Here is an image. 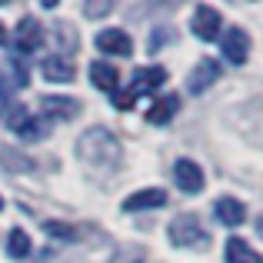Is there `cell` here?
<instances>
[{
  "label": "cell",
  "mask_w": 263,
  "mask_h": 263,
  "mask_svg": "<svg viewBox=\"0 0 263 263\" xmlns=\"http://www.w3.org/2000/svg\"><path fill=\"white\" fill-rule=\"evenodd\" d=\"M77 157L93 170H114L120 167V140L107 127H90L77 140Z\"/></svg>",
  "instance_id": "obj_1"
},
{
  "label": "cell",
  "mask_w": 263,
  "mask_h": 263,
  "mask_svg": "<svg viewBox=\"0 0 263 263\" xmlns=\"http://www.w3.org/2000/svg\"><path fill=\"white\" fill-rule=\"evenodd\" d=\"M163 84H167V70H163V67H140V70L134 73V80H130V87L114 93V107L117 110H130L137 103V97L154 93V90H160Z\"/></svg>",
  "instance_id": "obj_2"
},
{
  "label": "cell",
  "mask_w": 263,
  "mask_h": 263,
  "mask_svg": "<svg viewBox=\"0 0 263 263\" xmlns=\"http://www.w3.org/2000/svg\"><path fill=\"white\" fill-rule=\"evenodd\" d=\"M167 237H170V243H174V247H180V250L210 243V233L203 230V223H200L197 213H180V217H174V220H170V227H167Z\"/></svg>",
  "instance_id": "obj_3"
},
{
  "label": "cell",
  "mask_w": 263,
  "mask_h": 263,
  "mask_svg": "<svg viewBox=\"0 0 263 263\" xmlns=\"http://www.w3.org/2000/svg\"><path fill=\"white\" fill-rule=\"evenodd\" d=\"M10 134H17L20 140H44V137H50V120L47 117H30L24 107L13 110L10 114Z\"/></svg>",
  "instance_id": "obj_4"
},
{
  "label": "cell",
  "mask_w": 263,
  "mask_h": 263,
  "mask_svg": "<svg viewBox=\"0 0 263 263\" xmlns=\"http://www.w3.org/2000/svg\"><path fill=\"white\" fill-rule=\"evenodd\" d=\"M220 53H223V60H230L233 67L247 64V57H250V37H247L243 27H227V30L220 33Z\"/></svg>",
  "instance_id": "obj_5"
},
{
  "label": "cell",
  "mask_w": 263,
  "mask_h": 263,
  "mask_svg": "<svg viewBox=\"0 0 263 263\" xmlns=\"http://www.w3.org/2000/svg\"><path fill=\"white\" fill-rule=\"evenodd\" d=\"M220 24H223L220 10H217V7H206V4H200L197 10H193V17H190L193 37H197V40H206V44L220 37Z\"/></svg>",
  "instance_id": "obj_6"
},
{
  "label": "cell",
  "mask_w": 263,
  "mask_h": 263,
  "mask_svg": "<svg viewBox=\"0 0 263 263\" xmlns=\"http://www.w3.org/2000/svg\"><path fill=\"white\" fill-rule=\"evenodd\" d=\"M44 40H47V33H44V24L37 17H20L17 20V30H13V47L17 50L33 53V50H40Z\"/></svg>",
  "instance_id": "obj_7"
},
{
  "label": "cell",
  "mask_w": 263,
  "mask_h": 263,
  "mask_svg": "<svg viewBox=\"0 0 263 263\" xmlns=\"http://www.w3.org/2000/svg\"><path fill=\"white\" fill-rule=\"evenodd\" d=\"M93 44H97L100 53H110V57H130V50H134L130 33L120 30V27H107V30H100Z\"/></svg>",
  "instance_id": "obj_8"
},
{
  "label": "cell",
  "mask_w": 263,
  "mask_h": 263,
  "mask_svg": "<svg viewBox=\"0 0 263 263\" xmlns=\"http://www.w3.org/2000/svg\"><path fill=\"white\" fill-rule=\"evenodd\" d=\"M217 80H220V60L203 57V60H197V67H193L190 77H186V90H190V93H203V90L213 87Z\"/></svg>",
  "instance_id": "obj_9"
},
{
  "label": "cell",
  "mask_w": 263,
  "mask_h": 263,
  "mask_svg": "<svg viewBox=\"0 0 263 263\" xmlns=\"http://www.w3.org/2000/svg\"><path fill=\"white\" fill-rule=\"evenodd\" d=\"M174 183L180 186V193H200L206 186V177H203V170H200V163L177 160L174 163Z\"/></svg>",
  "instance_id": "obj_10"
},
{
  "label": "cell",
  "mask_w": 263,
  "mask_h": 263,
  "mask_svg": "<svg viewBox=\"0 0 263 263\" xmlns=\"http://www.w3.org/2000/svg\"><path fill=\"white\" fill-rule=\"evenodd\" d=\"M40 110H44L47 120H73L84 107H80V100H73V97L50 93V97H40Z\"/></svg>",
  "instance_id": "obj_11"
},
{
  "label": "cell",
  "mask_w": 263,
  "mask_h": 263,
  "mask_svg": "<svg viewBox=\"0 0 263 263\" xmlns=\"http://www.w3.org/2000/svg\"><path fill=\"white\" fill-rule=\"evenodd\" d=\"M167 203V190L163 186H147V190H137L123 200V213H137V210H160Z\"/></svg>",
  "instance_id": "obj_12"
},
{
  "label": "cell",
  "mask_w": 263,
  "mask_h": 263,
  "mask_svg": "<svg viewBox=\"0 0 263 263\" xmlns=\"http://www.w3.org/2000/svg\"><path fill=\"white\" fill-rule=\"evenodd\" d=\"M40 70H44V80H50V84H70V80L77 77L73 60L64 57V53H50V57L40 64Z\"/></svg>",
  "instance_id": "obj_13"
},
{
  "label": "cell",
  "mask_w": 263,
  "mask_h": 263,
  "mask_svg": "<svg viewBox=\"0 0 263 263\" xmlns=\"http://www.w3.org/2000/svg\"><path fill=\"white\" fill-rule=\"evenodd\" d=\"M180 110V93H163L154 100V107L147 110V123H154V127H167L170 120L177 117Z\"/></svg>",
  "instance_id": "obj_14"
},
{
  "label": "cell",
  "mask_w": 263,
  "mask_h": 263,
  "mask_svg": "<svg viewBox=\"0 0 263 263\" xmlns=\"http://www.w3.org/2000/svg\"><path fill=\"white\" fill-rule=\"evenodd\" d=\"M213 213H217V220H220L223 227H230V230H233V227H240V223L247 220V206L240 203L237 197H220L217 203H213Z\"/></svg>",
  "instance_id": "obj_15"
},
{
  "label": "cell",
  "mask_w": 263,
  "mask_h": 263,
  "mask_svg": "<svg viewBox=\"0 0 263 263\" xmlns=\"http://www.w3.org/2000/svg\"><path fill=\"white\" fill-rule=\"evenodd\" d=\"M90 84L103 93H117V84H120V70L114 64H103V60H93L90 64Z\"/></svg>",
  "instance_id": "obj_16"
},
{
  "label": "cell",
  "mask_w": 263,
  "mask_h": 263,
  "mask_svg": "<svg viewBox=\"0 0 263 263\" xmlns=\"http://www.w3.org/2000/svg\"><path fill=\"white\" fill-rule=\"evenodd\" d=\"M223 253H227V263H263V257L243 237H230L227 247H223Z\"/></svg>",
  "instance_id": "obj_17"
},
{
  "label": "cell",
  "mask_w": 263,
  "mask_h": 263,
  "mask_svg": "<svg viewBox=\"0 0 263 263\" xmlns=\"http://www.w3.org/2000/svg\"><path fill=\"white\" fill-rule=\"evenodd\" d=\"M27 84H30V77H27V70L24 67H17V64H10L4 70V77H0V100H10V93H17V90H24Z\"/></svg>",
  "instance_id": "obj_18"
},
{
  "label": "cell",
  "mask_w": 263,
  "mask_h": 263,
  "mask_svg": "<svg viewBox=\"0 0 263 263\" xmlns=\"http://www.w3.org/2000/svg\"><path fill=\"white\" fill-rule=\"evenodd\" d=\"M7 257L13 260H27L30 257V237H27V230H10V237H7Z\"/></svg>",
  "instance_id": "obj_19"
},
{
  "label": "cell",
  "mask_w": 263,
  "mask_h": 263,
  "mask_svg": "<svg viewBox=\"0 0 263 263\" xmlns=\"http://www.w3.org/2000/svg\"><path fill=\"white\" fill-rule=\"evenodd\" d=\"M44 233H47V237H53V240H64V243H73V240L80 237L77 227H73V223H64V220H47V223H44Z\"/></svg>",
  "instance_id": "obj_20"
},
{
  "label": "cell",
  "mask_w": 263,
  "mask_h": 263,
  "mask_svg": "<svg viewBox=\"0 0 263 263\" xmlns=\"http://www.w3.org/2000/svg\"><path fill=\"white\" fill-rule=\"evenodd\" d=\"M0 160H4L10 170H30V167H33L30 157H13V154H10V147H0Z\"/></svg>",
  "instance_id": "obj_21"
},
{
  "label": "cell",
  "mask_w": 263,
  "mask_h": 263,
  "mask_svg": "<svg viewBox=\"0 0 263 263\" xmlns=\"http://www.w3.org/2000/svg\"><path fill=\"white\" fill-rule=\"evenodd\" d=\"M167 40H174V30H170V27H160V30H154L150 33V53H157V50H163V47H167Z\"/></svg>",
  "instance_id": "obj_22"
},
{
  "label": "cell",
  "mask_w": 263,
  "mask_h": 263,
  "mask_svg": "<svg viewBox=\"0 0 263 263\" xmlns=\"http://www.w3.org/2000/svg\"><path fill=\"white\" fill-rule=\"evenodd\" d=\"M110 0H100V4H84V13L87 17H97V13H110Z\"/></svg>",
  "instance_id": "obj_23"
},
{
  "label": "cell",
  "mask_w": 263,
  "mask_h": 263,
  "mask_svg": "<svg viewBox=\"0 0 263 263\" xmlns=\"http://www.w3.org/2000/svg\"><path fill=\"white\" fill-rule=\"evenodd\" d=\"M0 44H7V30H4V24H0Z\"/></svg>",
  "instance_id": "obj_24"
},
{
  "label": "cell",
  "mask_w": 263,
  "mask_h": 263,
  "mask_svg": "<svg viewBox=\"0 0 263 263\" xmlns=\"http://www.w3.org/2000/svg\"><path fill=\"white\" fill-rule=\"evenodd\" d=\"M257 230H260V233H263V217H260V220H257Z\"/></svg>",
  "instance_id": "obj_25"
},
{
  "label": "cell",
  "mask_w": 263,
  "mask_h": 263,
  "mask_svg": "<svg viewBox=\"0 0 263 263\" xmlns=\"http://www.w3.org/2000/svg\"><path fill=\"white\" fill-rule=\"evenodd\" d=\"M0 206H4V200H0Z\"/></svg>",
  "instance_id": "obj_26"
}]
</instances>
